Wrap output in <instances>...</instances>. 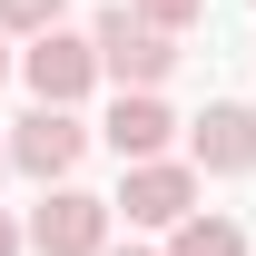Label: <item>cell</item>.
<instances>
[{"label":"cell","instance_id":"8fae6325","mask_svg":"<svg viewBox=\"0 0 256 256\" xmlns=\"http://www.w3.org/2000/svg\"><path fill=\"white\" fill-rule=\"evenodd\" d=\"M0 256H20V226H10V217H0Z\"/></svg>","mask_w":256,"mask_h":256},{"label":"cell","instance_id":"30bf717a","mask_svg":"<svg viewBox=\"0 0 256 256\" xmlns=\"http://www.w3.org/2000/svg\"><path fill=\"white\" fill-rule=\"evenodd\" d=\"M138 20L178 40V30H188V20H207V0H138Z\"/></svg>","mask_w":256,"mask_h":256},{"label":"cell","instance_id":"4fadbf2b","mask_svg":"<svg viewBox=\"0 0 256 256\" xmlns=\"http://www.w3.org/2000/svg\"><path fill=\"white\" fill-rule=\"evenodd\" d=\"M98 256H108V246H98ZM118 256H138V246H118Z\"/></svg>","mask_w":256,"mask_h":256},{"label":"cell","instance_id":"9c48e42d","mask_svg":"<svg viewBox=\"0 0 256 256\" xmlns=\"http://www.w3.org/2000/svg\"><path fill=\"white\" fill-rule=\"evenodd\" d=\"M69 0H0V30H60Z\"/></svg>","mask_w":256,"mask_h":256},{"label":"cell","instance_id":"7a4b0ae2","mask_svg":"<svg viewBox=\"0 0 256 256\" xmlns=\"http://www.w3.org/2000/svg\"><path fill=\"white\" fill-rule=\"evenodd\" d=\"M20 79H30L50 108H69V98H89V79H98V50L79 30H30V50H20Z\"/></svg>","mask_w":256,"mask_h":256},{"label":"cell","instance_id":"5b68a950","mask_svg":"<svg viewBox=\"0 0 256 256\" xmlns=\"http://www.w3.org/2000/svg\"><path fill=\"white\" fill-rule=\"evenodd\" d=\"M79 148H89V128L69 118V108H50V98H40L30 118H20V138H10V168H30V178H69V168H79Z\"/></svg>","mask_w":256,"mask_h":256},{"label":"cell","instance_id":"8992f818","mask_svg":"<svg viewBox=\"0 0 256 256\" xmlns=\"http://www.w3.org/2000/svg\"><path fill=\"white\" fill-rule=\"evenodd\" d=\"M188 148H197V168H207V178H236V168H256V118L236 108V98H217V108L188 128Z\"/></svg>","mask_w":256,"mask_h":256},{"label":"cell","instance_id":"7c38bea8","mask_svg":"<svg viewBox=\"0 0 256 256\" xmlns=\"http://www.w3.org/2000/svg\"><path fill=\"white\" fill-rule=\"evenodd\" d=\"M0 79H10V50H0Z\"/></svg>","mask_w":256,"mask_h":256},{"label":"cell","instance_id":"277c9868","mask_svg":"<svg viewBox=\"0 0 256 256\" xmlns=\"http://www.w3.org/2000/svg\"><path fill=\"white\" fill-rule=\"evenodd\" d=\"M128 226H178L197 207V168H168V158H128V188H118Z\"/></svg>","mask_w":256,"mask_h":256},{"label":"cell","instance_id":"6da1fadb","mask_svg":"<svg viewBox=\"0 0 256 256\" xmlns=\"http://www.w3.org/2000/svg\"><path fill=\"white\" fill-rule=\"evenodd\" d=\"M89 50H98V69L118 79V89H158L168 69H178V50H168V30H148V20H128V10H108L89 30Z\"/></svg>","mask_w":256,"mask_h":256},{"label":"cell","instance_id":"ba28073f","mask_svg":"<svg viewBox=\"0 0 256 256\" xmlns=\"http://www.w3.org/2000/svg\"><path fill=\"white\" fill-rule=\"evenodd\" d=\"M168 256H246V226H236V217H197V207H188Z\"/></svg>","mask_w":256,"mask_h":256},{"label":"cell","instance_id":"3957f363","mask_svg":"<svg viewBox=\"0 0 256 256\" xmlns=\"http://www.w3.org/2000/svg\"><path fill=\"white\" fill-rule=\"evenodd\" d=\"M108 217H118L108 197H89V188H60V197H50V207L30 217V246H40V256H98V246H108Z\"/></svg>","mask_w":256,"mask_h":256},{"label":"cell","instance_id":"52a82bcc","mask_svg":"<svg viewBox=\"0 0 256 256\" xmlns=\"http://www.w3.org/2000/svg\"><path fill=\"white\" fill-rule=\"evenodd\" d=\"M168 108H158V89H118V108H108V148H118V158H158L168 148Z\"/></svg>","mask_w":256,"mask_h":256}]
</instances>
